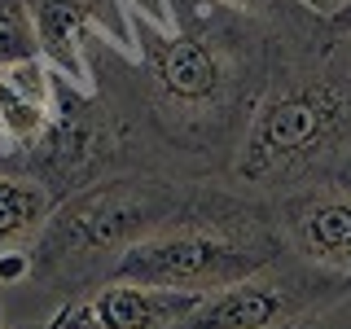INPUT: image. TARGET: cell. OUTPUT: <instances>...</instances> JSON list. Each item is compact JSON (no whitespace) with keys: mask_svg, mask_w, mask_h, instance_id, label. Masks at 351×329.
I'll return each mask as SVG.
<instances>
[{"mask_svg":"<svg viewBox=\"0 0 351 329\" xmlns=\"http://www.w3.org/2000/svg\"><path fill=\"white\" fill-rule=\"evenodd\" d=\"M193 189L154 171H114L71 189L53 202L44 228L31 241V281L22 294L53 299V307L101 285L114 263L141 237L158 233L193 206Z\"/></svg>","mask_w":351,"mask_h":329,"instance_id":"1","label":"cell"},{"mask_svg":"<svg viewBox=\"0 0 351 329\" xmlns=\"http://www.w3.org/2000/svg\"><path fill=\"white\" fill-rule=\"evenodd\" d=\"M132 66L149 93V110L171 132H219L237 114V97L250 71V49L228 36L202 0V22H189L167 0V14L149 18L136 0H123Z\"/></svg>","mask_w":351,"mask_h":329,"instance_id":"2","label":"cell"},{"mask_svg":"<svg viewBox=\"0 0 351 329\" xmlns=\"http://www.w3.org/2000/svg\"><path fill=\"white\" fill-rule=\"evenodd\" d=\"M351 132V97L334 80H281L237 136L233 175L250 193H294L329 167Z\"/></svg>","mask_w":351,"mask_h":329,"instance_id":"3","label":"cell"},{"mask_svg":"<svg viewBox=\"0 0 351 329\" xmlns=\"http://www.w3.org/2000/svg\"><path fill=\"white\" fill-rule=\"evenodd\" d=\"M237 206L224 197H193L189 211H180L158 233L141 237L110 277L162 285V290L215 294L224 285L250 277L268 259L281 255L277 228L259 215H233Z\"/></svg>","mask_w":351,"mask_h":329,"instance_id":"4","label":"cell"},{"mask_svg":"<svg viewBox=\"0 0 351 329\" xmlns=\"http://www.w3.org/2000/svg\"><path fill=\"white\" fill-rule=\"evenodd\" d=\"M347 290L351 281L329 277L285 250L250 277L206 294L176 329H294L307 316L334 307Z\"/></svg>","mask_w":351,"mask_h":329,"instance_id":"5","label":"cell"},{"mask_svg":"<svg viewBox=\"0 0 351 329\" xmlns=\"http://www.w3.org/2000/svg\"><path fill=\"white\" fill-rule=\"evenodd\" d=\"M202 299L206 294L106 277L101 285L58 303L36 329H176Z\"/></svg>","mask_w":351,"mask_h":329,"instance_id":"6","label":"cell"},{"mask_svg":"<svg viewBox=\"0 0 351 329\" xmlns=\"http://www.w3.org/2000/svg\"><path fill=\"white\" fill-rule=\"evenodd\" d=\"M281 250L312 263L329 277L351 281V189L343 184H303L277 202Z\"/></svg>","mask_w":351,"mask_h":329,"instance_id":"7","label":"cell"},{"mask_svg":"<svg viewBox=\"0 0 351 329\" xmlns=\"http://www.w3.org/2000/svg\"><path fill=\"white\" fill-rule=\"evenodd\" d=\"M53 189L27 171H5L0 167V250L9 246H31L44 219L53 211Z\"/></svg>","mask_w":351,"mask_h":329,"instance_id":"8","label":"cell"},{"mask_svg":"<svg viewBox=\"0 0 351 329\" xmlns=\"http://www.w3.org/2000/svg\"><path fill=\"white\" fill-rule=\"evenodd\" d=\"M31 281V246H9L0 250V294L22 290Z\"/></svg>","mask_w":351,"mask_h":329,"instance_id":"9","label":"cell"},{"mask_svg":"<svg viewBox=\"0 0 351 329\" xmlns=\"http://www.w3.org/2000/svg\"><path fill=\"white\" fill-rule=\"evenodd\" d=\"M294 5L307 9V14H316V18H334V14H343L351 0H294Z\"/></svg>","mask_w":351,"mask_h":329,"instance_id":"10","label":"cell"},{"mask_svg":"<svg viewBox=\"0 0 351 329\" xmlns=\"http://www.w3.org/2000/svg\"><path fill=\"white\" fill-rule=\"evenodd\" d=\"M329 22H334V27L343 31V36H351V5L343 9V14H334V18H329Z\"/></svg>","mask_w":351,"mask_h":329,"instance_id":"11","label":"cell"},{"mask_svg":"<svg viewBox=\"0 0 351 329\" xmlns=\"http://www.w3.org/2000/svg\"><path fill=\"white\" fill-rule=\"evenodd\" d=\"M0 329H14V325H9V307H5V294H0Z\"/></svg>","mask_w":351,"mask_h":329,"instance_id":"12","label":"cell"},{"mask_svg":"<svg viewBox=\"0 0 351 329\" xmlns=\"http://www.w3.org/2000/svg\"><path fill=\"white\" fill-rule=\"evenodd\" d=\"M338 184H343V189H351V162L343 167V175H338Z\"/></svg>","mask_w":351,"mask_h":329,"instance_id":"13","label":"cell"}]
</instances>
